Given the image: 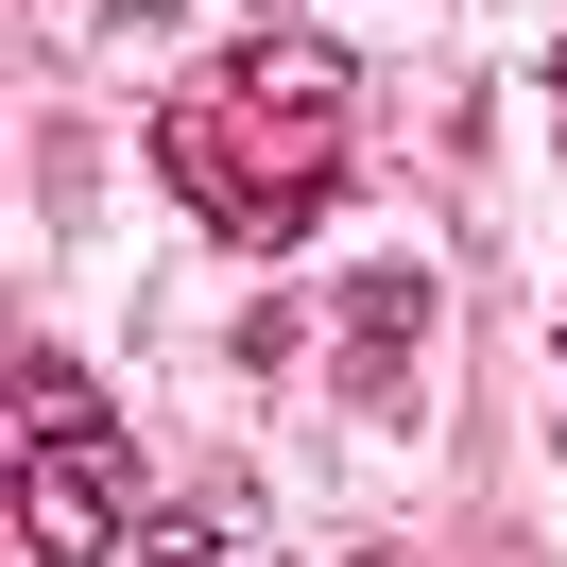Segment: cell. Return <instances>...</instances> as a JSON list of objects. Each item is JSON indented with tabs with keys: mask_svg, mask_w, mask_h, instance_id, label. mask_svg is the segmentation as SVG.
<instances>
[{
	"mask_svg": "<svg viewBox=\"0 0 567 567\" xmlns=\"http://www.w3.org/2000/svg\"><path fill=\"white\" fill-rule=\"evenodd\" d=\"M155 173H173L224 241H310V224L344 207V155H276V138L241 121V86H224V70L155 104Z\"/></svg>",
	"mask_w": 567,
	"mask_h": 567,
	"instance_id": "cell-1",
	"label": "cell"
},
{
	"mask_svg": "<svg viewBox=\"0 0 567 567\" xmlns=\"http://www.w3.org/2000/svg\"><path fill=\"white\" fill-rule=\"evenodd\" d=\"M18 550L35 567H121L138 550V464H121V430L104 447H18Z\"/></svg>",
	"mask_w": 567,
	"mask_h": 567,
	"instance_id": "cell-2",
	"label": "cell"
},
{
	"mask_svg": "<svg viewBox=\"0 0 567 567\" xmlns=\"http://www.w3.org/2000/svg\"><path fill=\"white\" fill-rule=\"evenodd\" d=\"M224 86H241V121H258L276 155H327V138H344V104H361L344 35H292V18H276V35H241V52H224Z\"/></svg>",
	"mask_w": 567,
	"mask_h": 567,
	"instance_id": "cell-3",
	"label": "cell"
},
{
	"mask_svg": "<svg viewBox=\"0 0 567 567\" xmlns=\"http://www.w3.org/2000/svg\"><path fill=\"white\" fill-rule=\"evenodd\" d=\"M413 344H430V258H379V276H344V395H361V413L413 379Z\"/></svg>",
	"mask_w": 567,
	"mask_h": 567,
	"instance_id": "cell-4",
	"label": "cell"
},
{
	"mask_svg": "<svg viewBox=\"0 0 567 567\" xmlns=\"http://www.w3.org/2000/svg\"><path fill=\"white\" fill-rule=\"evenodd\" d=\"M104 430H121V413H104V379H86V361H52V344L18 361V447H104Z\"/></svg>",
	"mask_w": 567,
	"mask_h": 567,
	"instance_id": "cell-5",
	"label": "cell"
},
{
	"mask_svg": "<svg viewBox=\"0 0 567 567\" xmlns=\"http://www.w3.org/2000/svg\"><path fill=\"white\" fill-rule=\"evenodd\" d=\"M121 567H241V516H224V498H173V516H138Z\"/></svg>",
	"mask_w": 567,
	"mask_h": 567,
	"instance_id": "cell-6",
	"label": "cell"
},
{
	"mask_svg": "<svg viewBox=\"0 0 567 567\" xmlns=\"http://www.w3.org/2000/svg\"><path fill=\"white\" fill-rule=\"evenodd\" d=\"M550 121H567V52H550Z\"/></svg>",
	"mask_w": 567,
	"mask_h": 567,
	"instance_id": "cell-7",
	"label": "cell"
},
{
	"mask_svg": "<svg viewBox=\"0 0 567 567\" xmlns=\"http://www.w3.org/2000/svg\"><path fill=\"white\" fill-rule=\"evenodd\" d=\"M344 567H395V550H344Z\"/></svg>",
	"mask_w": 567,
	"mask_h": 567,
	"instance_id": "cell-8",
	"label": "cell"
}]
</instances>
